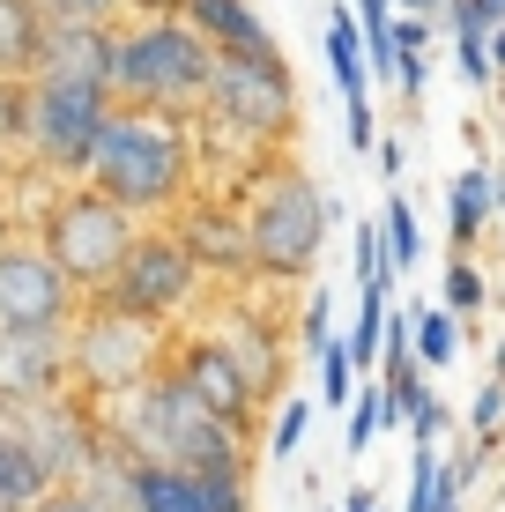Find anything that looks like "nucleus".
I'll return each instance as SVG.
<instances>
[{
  "label": "nucleus",
  "instance_id": "nucleus-24",
  "mask_svg": "<svg viewBox=\"0 0 505 512\" xmlns=\"http://www.w3.org/2000/svg\"><path fill=\"white\" fill-rule=\"evenodd\" d=\"M379 231H387L394 275L424 260V223H416V201H409V193H387V201H379Z\"/></svg>",
  "mask_w": 505,
  "mask_h": 512
},
{
  "label": "nucleus",
  "instance_id": "nucleus-1",
  "mask_svg": "<svg viewBox=\"0 0 505 512\" xmlns=\"http://www.w3.org/2000/svg\"><path fill=\"white\" fill-rule=\"evenodd\" d=\"M194 171H201L194 119H164V112H127V104H112L82 186H97L104 201L127 208L142 231H156V223H171L201 193Z\"/></svg>",
  "mask_w": 505,
  "mask_h": 512
},
{
  "label": "nucleus",
  "instance_id": "nucleus-5",
  "mask_svg": "<svg viewBox=\"0 0 505 512\" xmlns=\"http://www.w3.org/2000/svg\"><path fill=\"white\" fill-rule=\"evenodd\" d=\"M246 231H253V275L260 282H305L320 268V245H327V223H335V201L312 186L305 164L275 156L246 179Z\"/></svg>",
  "mask_w": 505,
  "mask_h": 512
},
{
  "label": "nucleus",
  "instance_id": "nucleus-37",
  "mask_svg": "<svg viewBox=\"0 0 505 512\" xmlns=\"http://www.w3.org/2000/svg\"><path fill=\"white\" fill-rule=\"evenodd\" d=\"M335 512H379V490H372V483H357V490H350V498H342Z\"/></svg>",
  "mask_w": 505,
  "mask_h": 512
},
{
  "label": "nucleus",
  "instance_id": "nucleus-6",
  "mask_svg": "<svg viewBox=\"0 0 505 512\" xmlns=\"http://www.w3.org/2000/svg\"><path fill=\"white\" fill-rule=\"evenodd\" d=\"M30 238L45 245V260L75 282V297H104L112 290V275L127 268L134 238H142V223L127 216V208H112L97 186H52L38 223H30Z\"/></svg>",
  "mask_w": 505,
  "mask_h": 512
},
{
  "label": "nucleus",
  "instance_id": "nucleus-27",
  "mask_svg": "<svg viewBox=\"0 0 505 512\" xmlns=\"http://www.w3.org/2000/svg\"><path fill=\"white\" fill-rule=\"evenodd\" d=\"M350 394H357L350 334H327V342H320V409H350Z\"/></svg>",
  "mask_w": 505,
  "mask_h": 512
},
{
  "label": "nucleus",
  "instance_id": "nucleus-4",
  "mask_svg": "<svg viewBox=\"0 0 505 512\" xmlns=\"http://www.w3.org/2000/svg\"><path fill=\"white\" fill-rule=\"evenodd\" d=\"M216 75V52H208L179 15H134L112 30V75L104 97L127 104V112H164V119H194Z\"/></svg>",
  "mask_w": 505,
  "mask_h": 512
},
{
  "label": "nucleus",
  "instance_id": "nucleus-25",
  "mask_svg": "<svg viewBox=\"0 0 505 512\" xmlns=\"http://www.w3.org/2000/svg\"><path fill=\"white\" fill-rule=\"evenodd\" d=\"M439 305L468 327L476 312H491V275H483L476 260H446V290H439Z\"/></svg>",
  "mask_w": 505,
  "mask_h": 512
},
{
  "label": "nucleus",
  "instance_id": "nucleus-28",
  "mask_svg": "<svg viewBox=\"0 0 505 512\" xmlns=\"http://www.w3.org/2000/svg\"><path fill=\"white\" fill-rule=\"evenodd\" d=\"M305 431H312V394H283L275 401V423H268V453L290 461V453L305 446Z\"/></svg>",
  "mask_w": 505,
  "mask_h": 512
},
{
  "label": "nucleus",
  "instance_id": "nucleus-26",
  "mask_svg": "<svg viewBox=\"0 0 505 512\" xmlns=\"http://www.w3.org/2000/svg\"><path fill=\"white\" fill-rule=\"evenodd\" d=\"M439 30H454V60H461V82L468 90H491V38H483L476 23H468L461 8H446V23Z\"/></svg>",
  "mask_w": 505,
  "mask_h": 512
},
{
  "label": "nucleus",
  "instance_id": "nucleus-17",
  "mask_svg": "<svg viewBox=\"0 0 505 512\" xmlns=\"http://www.w3.org/2000/svg\"><path fill=\"white\" fill-rule=\"evenodd\" d=\"M38 75L82 82V90H104V75H112V30H45Z\"/></svg>",
  "mask_w": 505,
  "mask_h": 512
},
{
  "label": "nucleus",
  "instance_id": "nucleus-38",
  "mask_svg": "<svg viewBox=\"0 0 505 512\" xmlns=\"http://www.w3.org/2000/svg\"><path fill=\"white\" fill-rule=\"evenodd\" d=\"M498 216H505V164L491 171V223H498Z\"/></svg>",
  "mask_w": 505,
  "mask_h": 512
},
{
  "label": "nucleus",
  "instance_id": "nucleus-21",
  "mask_svg": "<svg viewBox=\"0 0 505 512\" xmlns=\"http://www.w3.org/2000/svg\"><path fill=\"white\" fill-rule=\"evenodd\" d=\"M409 349H416V372L461 364V320L446 305H409Z\"/></svg>",
  "mask_w": 505,
  "mask_h": 512
},
{
  "label": "nucleus",
  "instance_id": "nucleus-16",
  "mask_svg": "<svg viewBox=\"0 0 505 512\" xmlns=\"http://www.w3.org/2000/svg\"><path fill=\"white\" fill-rule=\"evenodd\" d=\"M179 23L194 30L216 60H268V52H283L268 38V23H260L253 0H179Z\"/></svg>",
  "mask_w": 505,
  "mask_h": 512
},
{
  "label": "nucleus",
  "instance_id": "nucleus-9",
  "mask_svg": "<svg viewBox=\"0 0 505 512\" xmlns=\"http://www.w3.org/2000/svg\"><path fill=\"white\" fill-rule=\"evenodd\" d=\"M104 305H119V312H134V320H149V327L171 334L186 305H201V268L186 260V245L156 223V231L134 238L127 268H119L112 290H104Z\"/></svg>",
  "mask_w": 505,
  "mask_h": 512
},
{
  "label": "nucleus",
  "instance_id": "nucleus-34",
  "mask_svg": "<svg viewBox=\"0 0 505 512\" xmlns=\"http://www.w3.org/2000/svg\"><path fill=\"white\" fill-rule=\"evenodd\" d=\"M394 15H409V23H446V0H394Z\"/></svg>",
  "mask_w": 505,
  "mask_h": 512
},
{
  "label": "nucleus",
  "instance_id": "nucleus-11",
  "mask_svg": "<svg viewBox=\"0 0 505 512\" xmlns=\"http://www.w3.org/2000/svg\"><path fill=\"white\" fill-rule=\"evenodd\" d=\"M164 231L186 245V260L201 268V282L208 275H216V282H246L253 275V231H246V208H238L231 193H208L201 186Z\"/></svg>",
  "mask_w": 505,
  "mask_h": 512
},
{
  "label": "nucleus",
  "instance_id": "nucleus-33",
  "mask_svg": "<svg viewBox=\"0 0 505 512\" xmlns=\"http://www.w3.org/2000/svg\"><path fill=\"white\" fill-rule=\"evenodd\" d=\"M483 461H491V446H476V438H468V446L454 453V461H446V468H454V483L468 490V483H476V475H483Z\"/></svg>",
  "mask_w": 505,
  "mask_h": 512
},
{
  "label": "nucleus",
  "instance_id": "nucleus-22",
  "mask_svg": "<svg viewBox=\"0 0 505 512\" xmlns=\"http://www.w3.org/2000/svg\"><path fill=\"white\" fill-rule=\"evenodd\" d=\"M342 416H350V423H342V446H350V453H364L379 431L402 423V416H394V394L379 379H357V394H350V409H342Z\"/></svg>",
  "mask_w": 505,
  "mask_h": 512
},
{
  "label": "nucleus",
  "instance_id": "nucleus-2",
  "mask_svg": "<svg viewBox=\"0 0 505 512\" xmlns=\"http://www.w3.org/2000/svg\"><path fill=\"white\" fill-rule=\"evenodd\" d=\"M97 416H104V431H112V446L127 453V461H142V468L231 475V483L253 475V438L231 431V423H216L171 372H156L149 386H134L127 401H112V409H97Z\"/></svg>",
  "mask_w": 505,
  "mask_h": 512
},
{
  "label": "nucleus",
  "instance_id": "nucleus-23",
  "mask_svg": "<svg viewBox=\"0 0 505 512\" xmlns=\"http://www.w3.org/2000/svg\"><path fill=\"white\" fill-rule=\"evenodd\" d=\"M45 15V30H119L134 15V0H30Z\"/></svg>",
  "mask_w": 505,
  "mask_h": 512
},
{
  "label": "nucleus",
  "instance_id": "nucleus-18",
  "mask_svg": "<svg viewBox=\"0 0 505 512\" xmlns=\"http://www.w3.org/2000/svg\"><path fill=\"white\" fill-rule=\"evenodd\" d=\"M483 231H491V171L468 164L454 186H446V238H454V260H476Z\"/></svg>",
  "mask_w": 505,
  "mask_h": 512
},
{
  "label": "nucleus",
  "instance_id": "nucleus-30",
  "mask_svg": "<svg viewBox=\"0 0 505 512\" xmlns=\"http://www.w3.org/2000/svg\"><path fill=\"white\" fill-rule=\"evenodd\" d=\"M446 431H454V409H446L439 394H424V401H416V416H409V438H416V446H439Z\"/></svg>",
  "mask_w": 505,
  "mask_h": 512
},
{
  "label": "nucleus",
  "instance_id": "nucleus-36",
  "mask_svg": "<svg viewBox=\"0 0 505 512\" xmlns=\"http://www.w3.org/2000/svg\"><path fill=\"white\" fill-rule=\"evenodd\" d=\"M38 512H97V505H90V498H75V490H52Z\"/></svg>",
  "mask_w": 505,
  "mask_h": 512
},
{
  "label": "nucleus",
  "instance_id": "nucleus-7",
  "mask_svg": "<svg viewBox=\"0 0 505 512\" xmlns=\"http://www.w3.org/2000/svg\"><path fill=\"white\" fill-rule=\"evenodd\" d=\"M171 357V334L134 320V312L104 305V297H82L75 327H67V386H75L90 409H112L134 386H149Z\"/></svg>",
  "mask_w": 505,
  "mask_h": 512
},
{
  "label": "nucleus",
  "instance_id": "nucleus-19",
  "mask_svg": "<svg viewBox=\"0 0 505 512\" xmlns=\"http://www.w3.org/2000/svg\"><path fill=\"white\" fill-rule=\"evenodd\" d=\"M327 75L342 90V112H364L372 104V75H364V38L350 8H327Z\"/></svg>",
  "mask_w": 505,
  "mask_h": 512
},
{
  "label": "nucleus",
  "instance_id": "nucleus-32",
  "mask_svg": "<svg viewBox=\"0 0 505 512\" xmlns=\"http://www.w3.org/2000/svg\"><path fill=\"white\" fill-rule=\"evenodd\" d=\"M446 8H461L483 38H491V30H505V0H446Z\"/></svg>",
  "mask_w": 505,
  "mask_h": 512
},
{
  "label": "nucleus",
  "instance_id": "nucleus-29",
  "mask_svg": "<svg viewBox=\"0 0 505 512\" xmlns=\"http://www.w3.org/2000/svg\"><path fill=\"white\" fill-rule=\"evenodd\" d=\"M468 438L498 453V438H505V386H498V379H483L476 401H468Z\"/></svg>",
  "mask_w": 505,
  "mask_h": 512
},
{
  "label": "nucleus",
  "instance_id": "nucleus-39",
  "mask_svg": "<svg viewBox=\"0 0 505 512\" xmlns=\"http://www.w3.org/2000/svg\"><path fill=\"white\" fill-rule=\"evenodd\" d=\"M505 75V30H491V82Z\"/></svg>",
  "mask_w": 505,
  "mask_h": 512
},
{
  "label": "nucleus",
  "instance_id": "nucleus-8",
  "mask_svg": "<svg viewBox=\"0 0 505 512\" xmlns=\"http://www.w3.org/2000/svg\"><path fill=\"white\" fill-rule=\"evenodd\" d=\"M112 119V97L104 90H82V82H52V75H30L23 82V164H38L45 179L75 186L90 171V149Z\"/></svg>",
  "mask_w": 505,
  "mask_h": 512
},
{
  "label": "nucleus",
  "instance_id": "nucleus-15",
  "mask_svg": "<svg viewBox=\"0 0 505 512\" xmlns=\"http://www.w3.org/2000/svg\"><path fill=\"white\" fill-rule=\"evenodd\" d=\"M52 394H67V334H0V401L30 409Z\"/></svg>",
  "mask_w": 505,
  "mask_h": 512
},
{
  "label": "nucleus",
  "instance_id": "nucleus-3",
  "mask_svg": "<svg viewBox=\"0 0 505 512\" xmlns=\"http://www.w3.org/2000/svg\"><path fill=\"white\" fill-rule=\"evenodd\" d=\"M290 134H298V82H290L283 52H268V60H216L208 97H201V112H194L201 164L231 149L238 164H246V179H253L260 164L283 156Z\"/></svg>",
  "mask_w": 505,
  "mask_h": 512
},
{
  "label": "nucleus",
  "instance_id": "nucleus-40",
  "mask_svg": "<svg viewBox=\"0 0 505 512\" xmlns=\"http://www.w3.org/2000/svg\"><path fill=\"white\" fill-rule=\"evenodd\" d=\"M491 379L505 386V334H498V357H491Z\"/></svg>",
  "mask_w": 505,
  "mask_h": 512
},
{
  "label": "nucleus",
  "instance_id": "nucleus-10",
  "mask_svg": "<svg viewBox=\"0 0 505 512\" xmlns=\"http://www.w3.org/2000/svg\"><path fill=\"white\" fill-rule=\"evenodd\" d=\"M82 312L75 282L45 260V245L30 231L0 238V334H67Z\"/></svg>",
  "mask_w": 505,
  "mask_h": 512
},
{
  "label": "nucleus",
  "instance_id": "nucleus-13",
  "mask_svg": "<svg viewBox=\"0 0 505 512\" xmlns=\"http://www.w3.org/2000/svg\"><path fill=\"white\" fill-rule=\"evenodd\" d=\"M208 342L231 349V364L246 372L253 401H275V394H283V379H290V349H283V334H275L268 320H253L246 305H216V320H208Z\"/></svg>",
  "mask_w": 505,
  "mask_h": 512
},
{
  "label": "nucleus",
  "instance_id": "nucleus-31",
  "mask_svg": "<svg viewBox=\"0 0 505 512\" xmlns=\"http://www.w3.org/2000/svg\"><path fill=\"white\" fill-rule=\"evenodd\" d=\"M327 312H335V305H327V290H312V305L298 312V342L312 349V357H320V342H327Z\"/></svg>",
  "mask_w": 505,
  "mask_h": 512
},
{
  "label": "nucleus",
  "instance_id": "nucleus-20",
  "mask_svg": "<svg viewBox=\"0 0 505 512\" xmlns=\"http://www.w3.org/2000/svg\"><path fill=\"white\" fill-rule=\"evenodd\" d=\"M45 45V15L30 0H0V82H30Z\"/></svg>",
  "mask_w": 505,
  "mask_h": 512
},
{
  "label": "nucleus",
  "instance_id": "nucleus-35",
  "mask_svg": "<svg viewBox=\"0 0 505 512\" xmlns=\"http://www.w3.org/2000/svg\"><path fill=\"white\" fill-rule=\"evenodd\" d=\"M372 156H379V179H402V141H379Z\"/></svg>",
  "mask_w": 505,
  "mask_h": 512
},
{
  "label": "nucleus",
  "instance_id": "nucleus-14",
  "mask_svg": "<svg viewBox=\"0 0 505 512\" xmlns=\"http://www.w3.org/2000/svg\"><path fill=\"white\" fill-rule=\"evenodd\" d=\"M134 512H253V490L231 475H186L134 461Z\"/></svg>",
  "mask_w": 505,
  "mask_h": 512
},
{
  "label": "nucleus",
  "instance_id": "nucleus-12",
  "mask_svg": "<svg viewBox=\"0 0 505 512\" xmlns=\"http://www.w3.org/2000/svg\"><path fill=\"white\" fill-rule=\"evenodd\" d=\"M164 372L186 386V394L201 401L216 423H231V431H246L253 438V386H246V372L231 364V349L223 342H208V334H171V357H164Z\"/></svg>",
  "mask_w": 505,
  "mask_h": 512
}]
</instances>
